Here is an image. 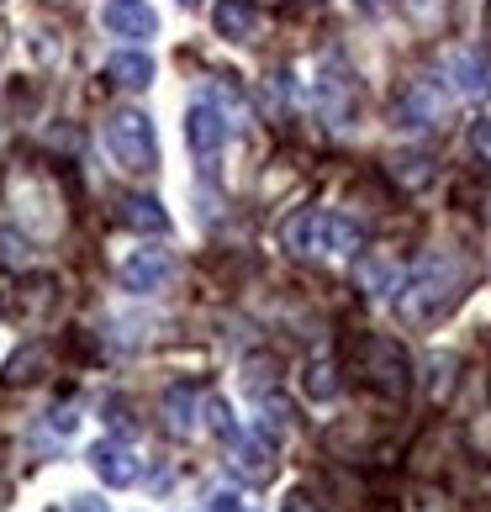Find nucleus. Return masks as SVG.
Wrapping results in <instances>:
<instances>
[{
    "instance_id": "nucleus-1",
    "label": "nucleus",
    "mask_w": 491,
    "mask_h": 512,
    "mask_svg": "<svg viewBox=\"0 0 491 512\" xmlns=\"http://www.w3.org/2000/svg\"><path fill=\"white\" fill-rule=\"evenodd\" d=\"M465 291V264L455 254H423L412 270L396 280V317L407 328H428L439 322Z\"/></svg>"
},
{
    "instance_id": "nucleus-2",
    "label": "nucleus",
    "mask_w": 491,
    "mask_h": 512,
    "mask_svg": "<svg viewBox=\"0 0 491 512\" xmlns=\"http://www.w3.org/2000/svg\"><path fill=\"white\" fill-rule=\"evenodd\" d=\"M286 243L296 254H333L344 259L365 243V227L344 217V212H328V206H312V212H296L286 222Z\"/></svg>"
},
{
    "instance_id": "nucleus-3",
    "label": "nucleus",
    "mask_w": 491,
    "mask_h": 512,
    "mask_svg": "<svg viewBox=\"0 0 491 512\" xmlns=\"http://www.w3.org/2000/svg\"><path fill=\"white\" fill-rule=\"evenodd\" d=\"M106 148L111 159H117L127 175H148V169L159 164V138H154V122L143 117V111H111L106 117Z\"/></svg>"
},
{
    "instance_id": "nucleus-4",
    "label": "nucleus",
    "mask_w": 491,
    "mask_h": 512,
    "mask_svg": "<svg viewBox=\"0 0 491 512\" xmlns=\"http://www.w3.org/2000/svg\"><path fill=\"white\" fill-rule=\"evenodd\" d=\"M185 143H191L201 175H217L222 143H228V117H222L212 101H196L191 111H185Z\"/></svg>"
},
{
    "instance_id": "nucleus-5",
    "label": "nucleus",
    "mask_w": 491,
    "mask_h": 512,
    "mask_svg": "<svg viewBox=\"0 0 491 512\" xmlns=\"http://www.w3.org/2000/svg\"><path fill=\"white\" fill-rule=\"evenodd\" d=\"M354 101H360V85H354V74L344 69V59H328L323 69H317V106H323V117H328L333 127H349Z\"/></svg>"
},
{
    "instance_id": "nucleus-6",
    "label": "nucleus",
    "mask_w": 491,
    "mask_h": 512,
    "mask_svg": "<svg viewBox=\"0 0 491 512\" xmlns=\"http://www.w3.org/2000/svg\"><path fill=\"white\" fill-rule=\"evenodd\" d=\"M169 275H175V259H169L164 249H138L122 259V286L138 291V296H154L169 286Z\"/></svg>"
},
{
    "instance_id": "nucleus-7",
    "label": "nucleus",
    "mask_w": 491,
    "mask_h": 512,
    "mask_svg": "<svg viewBox=\"0 0 491 512\" xmlns=\"http://www.w3.org/2000/svg\"><path fill=\"white\" fill-rule=\"evenodd\" d=\"M444 74H449V85H455L460 96H470V101H481L491 90V59L481 48H455L449 64H444Z\"/></svg>"
},
{
    "instance_id": "nucleus-8",
    "label": "nucleus",
    "mask_w": 491,
    "mask_h": 512,
    "mask_svg": "<svg viewBox=\"0 0 491 512\" xmlns=\"http://www.w3.org/2000/svg\"><path fill=\"white\" fill-rule=\"evenodd\" d=\"M365 354L375 359V370H370V381L381 386L386 396H402L407 386H412V365H407V354L391 344V338H370L365 344Z\"/></svg>"
},
{
    "instance_id": "nucleus-9",
    "label": "nucleus",
    "mask_w": 491,
    "mask_h": 512,
    "mask_svg": "<svg viewBox=\"0 0 491 512\" xmlns=\"http://www.w3.org/2000/svg\"><path fill=\"white\" fill-rule=\"evenodd\" d=\"M101 22H106L111 37H154L159 32V16H154L148 0H106Z\"/></svg>"
},
{
    "instance_id": "nucleus-10",
    "label": "nucleus",
    "mask_w": 491,
    "mask_h": 512,
    "mask_svg": "<svg viewBox=\"0 0 491 512\" xmlns=\"http://www.w3.org/2000/svg\"><path fill=\"white\" fill-rule=\"evenodd\" d=\"M90 470L106 481V486H132L138 481V454H132V444H122V439H106V444H96L90 449Z\"/></svg>"
},
{
    "instance_id": "nucleus-11",
    "label": "nucleus",
    "mask_w": 491,
    "mask_h": 512,
    "mask_svg": "<svg viewBox=\"0 0 491 512\" xmlns=\"http://www.w3.org/2000/svg\"><path fill=\"white\" fill-rule=\"evenodd\" d=\"M212 27L228 37V43H254L259 27H264V11L254 6V0H217Z\"/></svg>"
},
{
    "instance_id": "nucleus-12",
    "label": "nucleus",
    "mask_w": 491,
    "mask_h": 512,
    "mask_svg": "<svg viewBox=\"0 0 491 512\" xmlns=\"http://www.w3.org/2000/svg\"><path fill=\"white\" fill-rule=\"evenodd\" d=\"M439 122V90H433L428 80H412L402 90V101H396V127H412V132H423Z\"/></svg>"
},
{
    "instance_id": "nucleus-13",
    "label": "nucleus",
    "mask_w": 491,
    "mask_h": 512,
    "mask_svg": "<svg viewBox=\"0 0 491 512\" xmlns=\"http://www.w3.org/2000/svg\"><path fill=\"white\" fill-rule=\"evenodd\" d=\"M106 80L117 90H148V85H154V59H148V53H111V59H106Z\"/></svg>"
},
{
    "instance_id": "nucleus-14",
    "label": "nucleus",
    "mask_w": 491,
    "mask_h": 512,
    "mask_svg": "<svg viewBox=\"0 0 491 512\" xmlns=\"http://www.w3.org/2000/svg\"><path fill=\"white\" fill-rule=\"evenodd\" d=\"M233 470L243 481H270L275 465H270V439H249V433H238L233 439Z\"/></svg>"
},
{
    "instance_id": "nucleus-15",
    "label": "nucleus",
    "mask_w": 491,
    "mask_h": 512,
    "mask_svg": "<svg viewBox=\"0 0 491 512\" xmlns=\"http://www.w3.org/2000/svg\"><path fill=\"white\" fill-rule=\"evenodd\" d=\"M132 233H169V212L154 196H122V212H117Z\"/></svg>"
},
{
    "instance_id": "nucleus-16",
    "label": "nucleus",
    "mask_w": 491,
    "mask_h": 512,
    "mask_svg": "<svg viewBox=\"0 0 491 512\" xmlns=\"http://www.w3.org/2000/svg\"><path fill=\"white\" fill-rule=\"evenodd\" d=\"M196 412H201V402H196V391L191 386H169L164 391V423H169V433H196Z\"/></svg>"
},
{
    "instance_id": "nucleus-17",
    "label": "nucleus",
    "mask_w": 491,
    "mask_h": 512,
    "mask_svg": "<svg viewBox=\"0 0 491 512\" xmlns=\"http://www.w3.org/2000/svg\"><path fill=\"white\" fill-rule=\"evenodd\" d=\"M307 396H312V402H333V396H338L333 359H312V365H307Z\"/></svg>"
},
{
    "instance_id": "nucleus-18",
    "label": "nucleus",
    "mask_w": 491,
    "mask_h": 512,
    "mask_svg": "<svg viewBox=\"0 0 491 512\" xmlns=\"http://www.w3.org/2000/svg\"><path fill=\"white\" fill-rule=\"evenodd\" d=\"M206 417H212V433H222V439H228V444H233L238 433H243V428L233 423V412H228V402H217V396H212V402H206Z\"/></svg>"
},
{
    "instance_id": "nucleus-19",
    "label": "nucleus",
    "mask_w": 491,
    "mask_h": 512,
    "mask_svg": "<svg viewBox=\"0 0 491 512\" xmlns=\"http://www.w3.org/2000/svg\"><path fill=\"white\" fill-rule=\"evenodd\" d=\"M391 164H396V180H407V185H423L433 175L423 154H402V159H391Z\"/></svg>"
},
{
    "instance_id": "nucleus-20",
    "label": "nucleus",
    "mask_w": 491,
    "mask_h": 512,
    "mask_svg": "<svg viewBox=\"0 0 491 512\" xmlns=\"http://www.w3.org/2000/svg\"><path fill=\"white\" fill-rule=\"evenodd\" d=\"M280 512H323V502L312 497V491H286V497H280Z\"/></svg>"
},
{
    "instance_id": "nucleus-21",
    "label": "nucleus",
    "mask_w": 491,
    "mask_h": 512,
    "mask_svg": "<svg viewBox=\"0 0 491 512\" xmlns=\"http://www.w3.org/2000/svg\"><path fill=\"white\" fill-rule=\"evenodd\" d=\"M470 148H476V154L491 164V117H481L476 127H470Z\"/></svg>"
},
{
    "instance_id": "nucleus-22",
    "label": "nucleus",
    "mask_w": 491,
    "mask_h": 512,
    "mask_svg": "<svg viewBox=\"0 0 491 512\" xmlns=\"http://www.w3.org/2000/svg\"><path fill=\"white\" fill-rule=\"evenodd\" d=\"M212 512H254L238 491H212Z\"/></svg>"
},
{
    "instance_id": "nucleus-23",
    "label": "nucleus",
    "mask_w": 491,
    "mask_h": 512,
    "mask_svg": "<svg viewBox=\"0 0 491 512\" xmlns=\"http://www.w3.org/2000/svg\"><path fill=\"white\" fill-rule=\"evenodd\" d=\"M69 512H106V502H96V497H74Z\"/></svg>"
},
{
    "instance_id": "nucleus-24",
    "label": "nucleus",
    "mask_w": 491,
    "mask_h": 512,
    "mask_svg": "<svg viewBox=\"0 0 491 512\" xmlns=\"http://www.w3.org/2000/svg\"><path fill=\"white\" fill-rule=\"evenodd\" d=\"M180 6H196V0H180Z\"/></svg>"
}]
</instances>
